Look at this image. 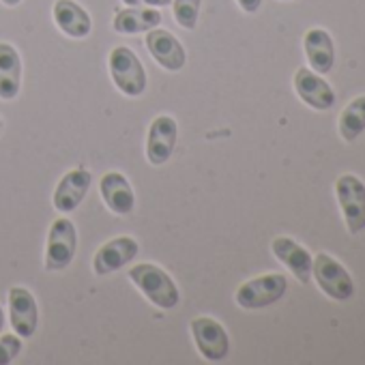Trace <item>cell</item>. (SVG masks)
<instances>
[{"instance_id":"6da1fadb","label":"cell","mask_w":365,"mask_h":365,"mask_svg":"<svg viewBox=\"0 0 365 365\" xmlns=\"http://www.w3.org/2000/svg\"><path fill=\"white\" fill-rule=\"evenodd\" d=\"M129 279L159 309H174L180 301V292L174 279L155 264H148V262L135 264L133 269H129Z\"/></svg>"},{"instance_id":"7a4b0ae2","label":"cell","mask_w":365,"mask_h":365,"mask_svg":"<svg viewBox=\"0 0 365 365\" xmlns=\"http://www.w3.org/2000/svg\"><path fill=\"white\" fill-rule=\"evenodd\" d=\"M108 63L110 76L123 95L140 97L146 91V71L133 50H129L127 46H118L110 52Z\"/></svg>"},{"instance_id":"3957f363","label":"cell","mask_w":365,"mask_h":365,"mask_svg":"<svg viewBox=\"0 0 365 365\" xmlns=\"http://www.w3.org/2000/svg\"><path fill=\"white\" fill-rule=\"evenodd\" d=\"M335 194L339 209L350 235L365 228V185L354 174H341L335 182Z\"/></svg>"},{"instance_id":"277c9868","label":"cell","mask_w":365,"mask_h":365,"mask_svg":"<svg viewBox=\"0 0 365 365\" xmlns=\"http://www.w3.org/2000/svg\"><path fill=\"white\" fill-rule=\"evenodd\" d=\"M286 288H288V282L284 275L269 273V275H260L239 286L235 299L243 309H260V307H269L277 303L286 294Z\"/></svg>"},{"instance_id":"5b68a950","label":"cell","mask_w":365,"mask_h":365,"mask_svg":"<svg viewBox=\"0 0 365 365\" xmlns=\"http://www.w3.org/2000/svg\"><path fill=\"white\" fill-rule=\"evenodd\" d=\"M78 247V232L71 220L61 217L52 224L48 247H46V269L48 271H63L76 258Z\"/></svg>"},{"instance_id":"8992f818","label":"cell","mask_w":365,"mask_h":365,"mask_svg":"<svg viewBox=\"0 0 365 365\" xmlns=\"http://www.w3.org/2000/svg\"><path fill=\"white\" fill-rule=\"evenodd\" d=\"M312 271L320 290L333 301H346L354 294V284L348 271L329 254H318L312 262Z\"/></svg>"},{"instance_id":"52a82bcc","label":"cell","mask_w":365,"mask_h":365,"mask_svg":"<svg viewBox=\"0 0 365 365\" xmlns=\"http://www.w3.org/2000/svg\"><path fill=\"white\" fill-rule=\"evenodd\" d=\"M192 335L196 341V348L207 361H224L230 352V339L226 329L209 316H200L192 320Z\"/></svg>"},{"instance_id":"ba28073f","label":"cell","mask_w":365,"mask_h":365,"mask_svg":"<svg viewBox=\"0 0 365 365\" xmlns=\"http://www.w3.org/2000/svg\"><path fill=\"white\" fill-rule=\"evenodd\" d=\"M176 138H178V125L172 116H157L150 127H148V135H146V159L153 165H163L176 146Z\"/></svg>"},{"instance_id":"9c48e42d","label":"cell","mask_w":365,"mask_h":365,"mask_svg":"<svg viewBox=\"0 0 365 365\" xmlns=\"http://www.w3.org/2000/svg\"><path fill=\"white\" fill-rule=\"evenodd\" d=\"M146 48L150 56L165 69V71H180L187 63V54L182 43L163 29H153L146 33Z\"/></svg>"},{"instance_id":"30bf717a","label":"cell","mask_w":365,"mask_h":365,"mask_svg":"<svg viewBox=\"0 0 365 365\" xmlns=\"http://www.w3.org/2000/svg\"><path fill=\"white\" fill-rule=\"evenodd\" d=\"M91 180H93V176L86 168H76V170L67 172L61 178L58 187L54 192V200H52L54 209L58 213H65V215L73 213L82 205V200L86 198Z\"/></svg>"},{"instance_id":"8fae6325","label":"cell","mask_w":365,"mask_h":365,"mask_svg":"<svg viewBox=\"0 0 365 365\" xmlns=\"http://www.w3.org/2000/svg\"><path fill=\"white\" fill-rule=\"evenodd\" d=\"M140 252V245L131 237H118L101 245L93 258V269L97 275H110L125 264H129Z\"/></svg>"},{"instance_id":"7c38bea8","label":"cell","mask_w":365,"mask_h":365,"mask_svg":"<svg viewBox=\"0 0 365 365\" xmlns=\"http://www.w3.org/2000/svg\"><path fill=\"white\" fill-rule=\"evenodd\" d=\"M9 316H11V327L20 337L35 335L39 324V309L31 290L22 286H14L9 290Z\"/></svg>"},{"instance_id":"4fadbf2b","label":"cell","mask_w":365,"mask_h":365,"mask_svg":"<svg viewBox=\"0 0 365 365\" xmlns=\"http://www.w3.org/2000/svg\"><path fill=\"white\" fill-rule=\"evenodd\" d=\"M99 192L106 207L116 215H129L135 207V196L129 185V180L120 172H108L101 176Z\"/></svg>"},{"instance_id":"5bb4252c","label":"cell","mask_w":365,"mask_h":365,"mask_svg":"<svg viewBox=\"0 0 365 365\" xmlns=\"http://www.w3.org/2000/svg\"><path fill=\"white\" fill-rule=\"evenodd\" d=\"M294 91L301 97L303 103H307L314 110H329L335 103L333 88L309 69H299L294 73Z\"/></svg>"},{"instance_id":"9a60e30c","label":"cell","mask_w":365,"mask_h":365,"mask_svg":"<svg viewBox=\"0 0 365 365\" xmlns=\"http://www.w3.org/2000/svg\"><path fill=\"white\" fill-rule=\"evenodd\" d=\"M54 22L71 39H84L93 31V20L73 0H56L54 3Z\"/></svg>"},{"instance_id":"2e32d148","label":"cell","mask_w":365,"mask_h":365,"mask_svg":"<svg viewBox=\"0 0 365 365\" xmlns=\"http://www.w3.org/2000/svg\"><path fill=\"white\" fill-rule=\"evenodd\" d=\"M22 88V58L18 50L0 41V99L11 101L20 95Z\"/></svg>"},{"instance_id":"e0dca14e","label":"cell","mask_w":365,"mask_h":365,"mask_svg":"<svg viewBox=\"0 0 365 365\" xmlns=\"http://www.w3.org/2000/svg\"><path fill=\"white\" fill-rule=\"evenodd\" d=\"M271 250H273L275 258L282 264H286L301 284H307L309 282V275H312V256H309V252L305 247H301L292 239L277 237L273 241Z\"/></svg>"},{"instance_id":"ac0fdd59","label":"cell","mask_w":365,"mask_h":365,"mask_svg":"<svg viewBox=\"0 0 365 365\" xmlns=\"http://www.w3.org/2000/svg\"><path fill=\"white\" fill-rule=\"evenodd\" d=\"M303 48H305L307 61L316 73L322 76V73H329L333 69L335 48H333V39L327 31H322V29L307 31V35L303 39Z\"/></svg>"},{"instance_id":"d6986e66","label":"cell","mask_w":365,"mask_h":365,"mask_svg":"<svg viewBox=\"0 0 365 365\" xmlns=\"http://www.w3.org/2000/svg\"><path fill=\"white\" fill-rule=\"evenodd\" d=\"M161 24V14L150 7H129L114 16V31L120 35H140L157 29Z\"/></svg>"},{"instance_id":"ffe728a7","label":"cell","mask_w":365,"mask_h":365,"mask_svg":"<svg viewBox=\"0 0 365 365\" xmlns=\"http://www.w3.org/2000/svg\"><path fill=\"white\" fill-rule=\"evenodd\" d=\"M361 131H365V95L350 101L339 116V135L346 142L356 140Z\"/></svg>"},{"instance_id":"44dd1931","label":"cell","mask_w":365,"mask_h":365,"mask_svg":"<svg viewBox=\"0 0 365 365\" xmlns=\"http://www.w3.org/2000/svg\"><path fill=\"white\" fill-rule=\"evenodd\" d=\"M200 5H202V0H174L172 9H174L176 24L180 29H185V31H194L196 24H198Z\"/></svg>"},{"instance_id":"7402d4cb","label":"cell","mask_w":365,"mask_h":365,"mask_svg":"<svg viewBox=\"0 0 365 365\" xmlns=\"http://www.w3.org/2000/svg\"><path fill=\"white\" fill-rule=\"evenodd\" d=\"M22 352V339L18 335H3L0 337V365H7L18 359Z\"/></svg>"},{"instance_id":"603a6c76","label":"cell","mask_w":365,"mask_h":365,"mask_svg":"<svg viewBox=\"0 0 365 365\" xmlns=\"http://www.w3.org/2000/svg\"><path fill=\"white\" fill-rule=\"evenodd\" d=\"M127 7H150V9H161L172 5V0H123Z\"/></svg>"},{"instance_id":"cb8c5ba5","label":"cell","mask_w":365,"mask_h":365,"mask_svg":"<svg viewBox=\"0 0 365 365\" xmlns=\"http://www.w3.org/2000/svg\"><path fill=\"white\" fill-rule=\"evenodd\" d=\"M237 3L245 14H256L262 5V0H237Z\"/></svg>"},{"instance_id":"d4e9b609","label":"cell","mask_w":365,"mask_h":365,"mask_svg":"<svg viewBox=\"0 0 365 365\" xmlns=\"http://www.w3.org/2000/svg\"><path fill=\"white\" fill-rule=\"evenodd\" d=\"M0 3L7 5V7H18V5L22 3V0H0Z\"/></svg>"},{"instance_id":"484cf974","label":"cell","mask_w":365,"mask_h":365,"mask_svg":"<svg viewBox=\"0 0 365 365\" xmlns=\"http://www.w3.org/2000/svg\"><path fill=\"white\" fill-rule=\"evenodd\" d=\"M3 327H5V314H3V307H0V333H3Z\"/></svg>"},{"instance_id":"4316f807","label":"cell","mask_w":365,"mask_h":365,"mask_svg":"<svg viewBox=\"0 0 365 365\" xmlns=\"http://www.w3.org/2000/svg\"><path fill=\"white\" fill-rule=\"evenodd\" d=\"M0 131H3V120H0Z\"/></svg>"}]
</instances>
